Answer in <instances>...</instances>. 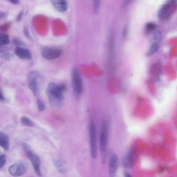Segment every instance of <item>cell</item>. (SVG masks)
Returning <instances> with one entry per match:
<instances>
[{
  "label": "cell",
  "instance_id": "6da1fadb",
  "mask_svg": "<svg viewBox=\"0 0 177 177\" xmlns=\"http://www.w3.org/2000/svg\"><path fill=\"white\" fill-rule=\"evenodd\" d=\"M65 90L66 87L63 84L58 85L50 83L47 85L46 93L53 109L58 110L61 107L64 101L63 93Z\"/></svg>",
  "mask_w": 177,
  "mask_h": 177
},
{
  "label": "cell",
  "instance_id": "7a4b0ae2",
  "mask_svg": "<svg viewBox=\"0 0 177 177\" xmlns=\"http://www.w3.org/2000/svg\"><path fill=\"white\" fill-rule=\"evenodd\" d=\"M177 10V0H168L159 9L158 14V18L161 21H166Z\"/></svg>",
  "mask_w": 177,
  "mask_h": 177
},
{
  "label": "cell",
  "instance_id": "3957f363",
  "mask_svg": "<svg viewBox=\"0 0 177 177\" xmlns=\"http://www.w3.org/2000/svg\"><path fill=\"white\" fill-rule=\"evenodd\" d=\"M28 85L34 95L39 96L40 92L42 82L41 76L36 71H32L28 76Z\"/></svg>",
  "mask_w": 177,
  "mask_h": 177
},
{
  "label": "cell",
  "instance_id": "277c9868",
  "mask_svg": "<svg viewBox=\"0 0 177 177\" xmlns=\"http://www.w3.org/2000/svg\"><path fill=\"white\" fill-rule=\"evenodd\" d=\"M23 150L32 163L34 170L37 175L41 176L40 161L39 157L34 152L29 145L26 143L22 145Z\"/></svg>",
  "mask_w": 177,
  "mask_h": 177
},
{
  "label": "cell",
  "instance_id": "5b68a950",
  "mask_svg": "<svg viewBox=\"0 0 177 177\" xmlns=\"http://www.w3.org/2000/svg\"><path fill=\"white\" fill-rule=\"evenodd\" d=\"M108 140V126L107 121L103 122L99 139L100 150L102 157V161H105Z\"/></svg>",
  "mask_w": 177,
  "mask_h": 177
},
{
  "label": "cell",
  "instance_id": "8992f818",
  "mask_svg": "<svg viewBox=\"0 0 177 177\" xmlns=\"http://www.w3.org/2000/svg\"><path fill=\"white\" fill-rule=\"evenodd\" d=\"M89 130L91 156L92 158L96 159L97 155V131L95 122L93 121L90 122Z\"/></svg>",
  "mask_w": 177,
  "mask_h": 177
},
{
  "label": "cell",
  "instance_id": "52a82bcc",
  "mask_svg": "<svg viewBox=\"0 0 177 177\" xmlns=\"http://www.w3.org/2000/svg\"><path fill=\"white\" fill-rule=\"evenodd\" d=\"M71 76L74 93L76 96H80L83 91V87L81 75L77 68H73Z\"/></svg>",
  "mask_w": 177,
  "mask_h": 177
},
{
  "label": "cell",
  "instance_id": "ba28073f",
  "mask_svg": "<svg viewBox=\"0 0 177 177\" xmlns=\"http://www.w3.org/2000/svg\"><path fill=\"white\" fill-rule=\"evenodd\" d=\"M27 163L25 160H20L10 165L8 172L13 176L17 177L24 175L28 169Z\"/></svg>",
  "mask_w": 177,
  "mask_h": 177
},
{
  "label": "cell",
  "instance_id": "9c48e42d",
  "mask_svg": "<svg viewBox=\"0 0 177 177\" xmlns=\"http://www.w3.org/2000/svg\"><path fill=\"white\" fill-rule=\"evenodd\" d=\"M41 55L44 59L52 60L59 58L62 54V51L58 48L48 47L42 48Z\"/></svg>",
  "mask_w": 177,
  "mask_h": 177
},
{
  "label": "cell",
  "instance_id": "30bf717a",
  "mask_svg": "<svg viewBox=\"0 0 177 177\" xmlns=\"http://www.w3.org/2000/svg\"><path fill=\"white\" fill-rule=\"evenodd\" d=\"M162 74V65L160 61H157L152 65L150 69V77L155 82L160 80Z\"/></svg>",
  "mask_w": 177,
  "mask_h": 177
},
{
  "label": "cell",
  "instance_id": "8fae6325",
  "mask_svg": "<svg viewBox=\"0 0 177 177\" xmlns=\"http://www.w3.org/2000/svg\"><path fill=\"white\" fill-rule=\"evenodd\" d=\"M137 158V154L134 150H130L125 156L123 164L124 166L127 168H130L134 166Z\"/></svg>",
  "mask_w": 177,
  "mask_h": 177
},
{
  "label": "cell",
  "instance_id": "7c38bea8",
  "mask_svg": "<svg viewBox=\"0 0 177 177\" xmlns=\"http://www.w3.org/2000/svg\"><path fill=\"white\" fill-rule=\"evenodd\" d=\"M119 164L118 156L115 154L111 155L109 160L108 172L110 177L115 176Z\"/></svg>",
  "mask_w": 177,
  "mask_h": 177
},
{
  "label": "cell",
  "instance_id": "4fadbf2b",
  "mask_svg": "<svg viewBox=\"0 0 177 177\" xmlns=\"http://www.w3.org/2000/svg\"><path fill=\"white\" fill-rule=\"evenodd\" d=\"M51 3L56 10L60 13L65 12L68 8L66 0H51Z\"/></svg>",
  "mask_w": 177,
  "mask_h": 177
},
{
  "label": "cell",
  "instance_id": "5bb4252c",
  "mask_svg": "<svg viewBox=\"0 0 177 177\" xmlns=\"http://www.w3.org/2000/svg\"><path fill=\"white\" fill-rule=\"evenodd\" d=\"M14 51L7 45L1 46L0 47V56L5 60H11L13 58Z\"/></svg>",
  "mask_w": 177,
  "mask_h": 177
},
{
  "label": "cell",
  "instance_id": "9a60e30c",
  "mask_svg": "<svg viewBox=\"0 0 177 177\" xmlns=\"http://www.w3.org/2000/svg\"><path fill=\"white\" fill-rule=\"evenodd\" d=\"M15 54L19 58L24 60H29L32 58L30 51L22 47H17L14 50Z\"/></svg>",
  "mask_w": 177,
  "mask_h": 177
},
{
  "label": "cell",
  "instance_id": "2e32d148",
  "mask_svg": "<svg viewBox=\"0 0 177 177\" xmlns=\"http://www.w3.org/2000/svg\"><path fill=\"white\" fill-rule=\"evenodd\" d=\"M0 146L6 150H8L10 148L9 139L6 134L0 132Z\"/></svg>",
  "mask_w": 177,
  "mask_h": 177
},
{
  "label": "cell",
  "instance_id": "e0dca14e",
  "mask_svg": "<svg viewBox=\"0 0 177 177\" xmlns=\"http://www.w3.org/2000/svg\"><path fill=\"white\" fill-rule=\"evenodd\" d=\"M160 43L152 41L149 50L147 53V56H150L154 55L158 51Z\"/></svg>",
  "mask_w": 177,
  "mask_h": 177
},
{
  "label": "cell",
  "instance_id": "ac0fdd59",
  "mask_svg": "<svg viewBox=\"0 0 177 177\" xmlns=\"http://www.w3.org/2000/svg\"><path fill=\"white\" fill-rule=\"evenodd\" d=\"M157 25L154 23L150 22L146 24L145 27V32L147 35H149L154 32L156 29Z\"/></svg>",
  "mask_w": 177,
  "mask_h": 177
},
{
  "label": "cell",
  "instance_id": "d6986e66",
  "mask_svg": "<svg viewBox=\"0 0 177 177\" xmlns=\"http://www.w3.org/2000/svg\"><path fill=\"white\" fill-rule=\"evenodd\" d=\"M21 124L25 126L33 127L35 126L34 122L26 116H23L21 119Z\"/></svg>",
  "mask_w": 177,
  "mask_h": 177
},
{
  "label": "cell",
  "instance_id": "ffe728a7",
  "mask_svg": "<svg viewBox=\"0 0 177 177\" xmlns=\"http://www.w3.org/2000/svg\"><path fill=\"white\" fill-rule=\"evenodd\" d=\"M9 36L4 33L0 34V46L7 45L10 43Z\"/></svg>",
  "mask_w": 177,
  "mask_h": 177
},
{
  "label": "cell",
  "instance_id": "44dd1931",
  "mask_svg": "<svg viewBox=\"0 0 177 177\" xmlns=\"http://www.w3.org/2000/svg\"><path fill=\"white\" fill-rule=\"evenodd\" d=\"M62 163L59 160H57L54 162V164L59 172L61 173L64 174L66 172V170L64 167Z\"/></svg>",
  "mask_w": 177,
  "mask_h": 177
},
{
  "label": "cell",
  "instance_id": "7402d4cb",
  "mask_svg": "<svg viewBox=\"0 0 177 177\" xmlns=\"http://www.w3.org/2000/svg\"><path fill=\"white\" fill-rule=\"evenodd\" d=\"M101 4V0H93V11L96 15L99 13Z\"/></svg>",
  "mask_w": 177,
  "mask_h": 177
},
{
  "label": "cell",
  "instance_id": "603a6c76",
  "mask_svg": "<svg viewBox=\"0 0 177 177\" xmlns=\"http://www.w3.org/2000/svg\"><path fill=\"white\" fill-rule=\"evenodd\" d=\"M13 44L17 46V47H21L23 46L24 45V43L21 39L17 38H14L12 39Z\"/></svg>",
  "mask_w": 177,
  "mask_h": 177
},
{
  "label": "cell",
  "instance_id": "cb8c5ba5",
  "mask_svg": "<svg viewBox=\"0 0 177 177\" xmlns=\"http://www.w3.org/2000/svg\"><path fill=\"white\" fill-rule=\"evenodd\" d=\"M37 103L39 111L42 112V111L45 110V106L43 102L41 101V100L38 99L37 100Z\"/></svg>",
  "mask_w": 177,
  "mask_h": 177
},
{
  "label": "cell",
  "instance_id": "d4e9b609",
  "mask_svg": "<svg viewBox=\"0 0 177 177\" xmlns=\"http://www.w3.org/2000/svg\"><path fill=\"white\" fill-rule=\"evenodd\" d=\"M1 162H0V168H1L4 166L6 162V157L4 154L1 155Z\"/></svg>",
  "mask_w": 177,
  "mask_h": 177
},
{
  "label": "cell",
  "instance_id": "484cf974",
  "mask_svg": "<svg viewBox=\"0 0 177 177\" xmlns=\"http://www.w3.org/2000/svg\"><path fill=\"white\" fill-rule=\"evenodd\" d=\"M10 23H6L2 25L1 27V30L2 32H5L7 31L10 27Z\"/></svg>",
  "mask_w": 177,
  "mask_h": 177
},
{
  "label": "cell",
  "instance_id": "4316f807",
  "mask_svg": "<svg viewBox=\"0 0 177 177\" xmlns=\"http://www.w3.org/2000/svg\"><path fill=\"white\" fill-rule=\"evenodd\" d=\"M23 14V11H21L19 13L18 16H17L16 21L19 22L21 21L22 17Z\"/></svg>",
  "mask_w": 177,
  "mask_h": 177
},
{
  "label": "cell",
  "instance_id": "83f0119b",
  "mask_svg": "<svg viewBox=\"0 0 177 177\" xmlns=\"http://www.w3.org/2000/svg\"><path fill=\"white\" fill-rule=\"evenodd\" d=\"M133 0H124L123 2V6L124 7H126L128 5H129Z\"/></svg>",
  "mask_w": 177,
  "mask_h": 177
},
{
  "label": "cell",
  "instance_id": "f1b7e54d",
  "mask_svg": "<svg viewBox=\"0 0 177 177\" xmlns=\"http://www.w3.org/2000/svg\"><path fill=\"white\" fill-rule=\"evenodd\" d=\"M11 3L15 5H18L20 3L19 0H8Z\"/></svg>",
  "mask_w": 177,
  "mask_h": 177
},
{
  "label": "cell",
  "instance_id": "f546056e",
  "mask_svg": "<svg viewBox=\"0 0 177 177\" xmlns=\"http://www.w3.org/2000/svg\"><path fill=\"white\" fill-rule=\"evenodd\" d=\"M5 100V97L2 90H0V100L1 101H4Z\"/></svg>",
  "mask_w": 177,
  "mask_h": 177
},
{
  "label": "cell",
  "instance_id": "4dcf8cb0",
  "mask_svg": "<svg viewBox=\"0 0 177 177\" xmlns=\"http://www.w3.org/2000/svg\"><path fill=\"white\" fill-rule=\"evenodd\" d=\"M124 175L125 177H130L131 176L129 173L126 172L124 173Z\"/></svg>",
  "mask_w": 177,
  "mask_h": 177
}]
</instances>
